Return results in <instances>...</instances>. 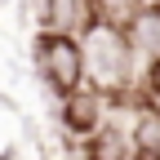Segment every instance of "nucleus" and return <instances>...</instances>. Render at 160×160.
Returning <instances> with one entry per match:
<instances>
[{"label": "nucleus", "instance_id": "obj_2", "mask_svg": "<svg viewBox=\"0 0 160 160\" xmlns=\"http://www.w3.org/2000/svg\"><path fill=\"white\" fill-rule=\"evenodd\" d=\"M40 71H45L49 89L53 93H76L85 89V76H89V62H85V49L71 31H45L40 36Z\"/></svg>", "mask_w": 160, "mask_h": 160}, {"label": "nucleus", "instance_id": "obj_1", "mask_svg": "<svg viewBox=\"0 0 160 160\" xmlns=\"http://www.w3.org/2000/svg\"><path fill=\"white\" fill-rule=\"evenodd\" d=\"M129 53L133 45L120 22H102V18L85 22V62L98 89H120L129 80Z\"/></svg>", "mask_w": 160, "mask_h": 160}, {"label": "nucleus", "instance_id": "obj_5", "mask_svg": "<svg viewBox=\"0 0 160 160\" xmlns=\"http://www.w3.org/2000/svg\"><path fill=\"white\" fill-rule=\"evenodd\" d=\"M85 160H138V151H133L129 138H120V129H107L102 125L89 138V156Z\"/></svg>", "mask_w": 160, "mask_h": 160}, {"label": "nucleus", "instance_id": "obj_6", "mask_svg": "<svg viewBox=\"0 0 160 160\" xmlns=\"http://www.w3.org/2000/svg\"><path fill=\"white\" fill-rule=\"evenodd\" d=\"M133 151H138V160H160V111H142L138 133H133Z\"/></svg>", "mask_w": 160, "mask_h": 160}, {"label": "nucleus", "instance_id": "obj_3", "mask_svg": "<svg viewBox=\"0 0 160 160\" xmlns=\"http://www.w3.org/2000/svg\"><path fill=\"white\" fill-rule=\"evenodd\" d=\"M62 125L71 133H85L93 138L98 129H102V93L98 89H76L62 98Z\"/></svg>", "mask_w": 160, "mask_h": 160}, {"label": "nucleus", "instance_id": "obj_7", "mask_svg": "<svg viewBox=\"0 0 160 160\" xmlns=\"http://www.w3.org/2000/svg\"><path fill=\"white\" fill-rule=\"evenodd\" d=\"M89 5H93V18L120 22V27H129V18L138 13V0H89Z\"/></svg>", "mask_w": 160, "mask_h": 160}, {"label": "nucleus", "instance_id": "obj_4", "mask_svg": "<svg viewBox=\"0 0 160 160\" xmlns=\"http://www.w3.org/2000/svg\"><path fill=\"white\" fill-rule=\"evenodd\" d=\"M129 45L138 49V53H147V58H160V9L156 5H147V9H138L133 18H129Z\"/></svg>", "mask_w": 160, "mask_h": 160}]
</instances>
